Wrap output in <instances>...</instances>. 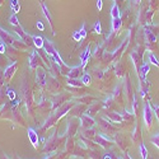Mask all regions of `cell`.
<instances>
[{"label": "cell", "mask_w": 159, "mask_h": 159, "mask_svg": "<svg viewBox=\"0 0 159 159\" xmlns=\"http://www.w3.org/2000/svg\"><path fill=\"white\" fill-rule=\"evenodd\" d=\"M74 106V103L73 102H69V103H65V104H62L61 107L57 110V113H54V115H51L48 118H47V121H46V124L41 127V130L42 131H46L47 129H50L52 125H55L60 118L65 115V113H68L70 110H71V107Z\"/></svg>", "instance_id": "cell-1"}, {"label": "cell", "mask_w": 159, "mask_h": 159, "mask_svg": "<svg viewBox=\"0 0 159 159\" xmlns=\"http://www.w3.org/2000/svg\"><path fill=\"white\" fill-rule=\"evenodd\" d=\"M68 138V136H59L57 135V132H54V134L51 135V138L47 140V143H45L43 145V148H42V153L47 154V153H54L59 149V147L61 145L62 141H65V139Z\"/></svg>", "instance_id": "cell-2"}, {"label": "cell", "mask_w": 159, "mask_h": 159, "mask_svg": "<svg viewBox=\"0 0 159 159\" xmlns=\"http://www.w3.org/2000/svg\"><path fill=\"white\" fill-rule=\"evenodd\" d=\"M22 98L23 102L25 104V108L28 110V112L32 115V107H33V97H32V90L30 88V85L23 82L22 84Z\"/></svg>", "instance_id": "cell-3"}, {"label": "cell", "mask_w": 159, "mask_h": 159, "mask_svg": "<svg viewBox=\"0 0 159 159\" xmlns=\"http://www.w3.org/2000/svg\"><path fill=\"white\" fill-rule=\"evenodd\" d=\"M39 66H45L43 59L41 57V55L38 54V51H33L32 55L30 56V68L36 70L37 68H39ZM45 68H46V66H45Z\"/></svg>", "instance_id": "cell-4"}, {"label": "cell", "mask_w": 159, "mask_h": 159, "mask_svg": "<svg viewBox=\"0 0 159 159\" xmlns=\"http://www.w3.org/2000/svg\"><path fill=\"white\" fill-rule=\"evenodd\" d=\"M14 30H16V33H17V34L20 37L22 41H24V42L27 43L28 46H33V39H32V36H31V34H28L27 32H25V31L22 28V25H20V24L16 25Z\"/></svg>", "instance_id": "cell-5"}, {"label": "cell", "mask_w": 159, "mask_h": 159, "mask_svg": "<svg viewBox=\"0 0 159 159\" xmlns=\"http://www.w3.org/2000/svg\"><path fill=\"white\" fill-rule=\"evenodd\" d=\"M94 140H96V144L99 145V147H102L103 149H108V148H111L112 145H113V140L112 139H110L108 136L101 135V134L96 135L94 136Z\"/></svg>", "instance_id": "cell-6"}, {"label": "cell", "mask_w": 159, "mask_h": 159, "mask_svg": "<svg viewBox=\"0 0 159 159\" xmlns=\"http://www.w3.org/2000/svg\"><path fill=\"white\" fill-rule=\"evenodd\" d=\"M113 141L118 145V148H120L124 153L127 150V148H129V145H130V143H129V140L126 139V136L125 135H122V134H116L115 135V139H113Z\"/></svg>", "instance_id": "cell-7"}, {"label": "cell", "mask_w": 159, "mask_h": 159, "mask_svg": "<svg viewBox=\"0 0 159 159\" xmlns=\"http://www.w3.org/2000/svg\"><path fill=\"white\" fill-rule=\"evenodd\" d=\"M36 82L39 87H45L47 85V73H46V69H42V68H37L36 69Z\"/></svg>", "instance_id": "cell-8"}, {"label": "cell", "mask_w": 159, "mask_h": 159, "mask_svg": "<svg viewBox=\"0 0 159 159\" xmlns=\"http://www.w3.org/2000/svg\"><path fill=\"white\" fill-rule=\"evenodd\" d=\"M79 121H78V117H74L70 120V122L68 124V127H66V136L68 138H73L75 135V132L78 131L79 127Z\"/></svg>", "instance_id": "cell-9"}, {"label": "cell", "mask_w": 159, "mask_h": 159, "mask_svg": "<svg viewBox=\"0 0 159 159\" xmlns=\"http://www.w3.org/2000/svg\"><path fill=\"white\" fill-rule=\"evenodd\" d=\"M17 68H18V62H17V61H14L13 64L8 65L7 68H5V70H4V79H5V83H8V82H10V80H11L13 75L16 74Z\"/></svg>", "instance_id": "cell-10"}, {"label": "cell", "mask_w": 159, "mask_h": 159, "mask_svg": "<svg viewBox=\"0 0 159 159\" xmlns=\"http://www.w3.org/2000/svg\"><path fill=\"white\" fill-rule=\"evenodd\" d=\"M98 122H99L101 130H102L103 132H106V134H117V129H116L112 124L107 122L106 120H103V118H99Z\"/></svg>", "instance_id": "cell-11"}, {"label": "cell", "mask_w": 159, "mask_h": 159, "mask_svg": "<svg viewBox=\"0 0 159 159\" xmlns=\"http://www.w3.org/2000/svg\"><path fill=\"white\" fill-rule=\"evenodd\" d=\"M0 38H2V41H3V43H4V45L11 46V45H13V42L16 41V38H17V37H14L13 34L8 33L5 30H3L2 27H0Z\"/></svg>", "instance_id": "cell-12"}, {"label": "cell", "mask_w": 159, "mask_h": 159, "mask_svg": "<svg viewBox=\"0 0 159 159\" xmlns=\"http://www.w3.org/2000/svg\"><path fill=\"white\" fill-rule=\"evenodd\" d=\"M68 98H69V94H59L57 97H55L51 102L52 103V111H55L56 108H60L62 104H65Z\"/></svg>", "instance_id": "cell-13"}, {"label": "cell", "mask_w": 159, "mask_h": 159, "mask_svg": "<svg viewBox=\"0 0 159 159\" xmlns=\"http://www.w3.org/2000/svg\"><path fill=\"white\" fill-rule=\"evenodd\" d=\"M94 124H96V121L92 116H88L87 113L80 116V125L83 129H90V127L94 126Z\"/></svg>", "instance_id": "cell-14"}, {"label": "cell", "mask_w": 159, "mask_h": 159, "mask_svg": "<svg viewBox=\"0 0 159 159\" xmlns=\"http://www.w3.org/2000/svg\"><path fill=\"white\" fill-rule=\"evenodd\" d=\"M27 134H28V139H30V141H31V144L33 145V147L37 149L38 148V134L37 132L32 129V127H28L27 129Z\"/></svg>", "instance_id": "cell-15"}, {"label": "cell", "mask_w": 159, "mask_h": 159, "mask_svg": "<svg viewBox=\"0 0 159 159\" xmlns=\"http://www.w3.org/2000/svg\"><path fill=\"white\" fill-rule=\"evenodd\" d=\"M144 120H145V124H147V127L150 129L153 117H152V108H150V106H148V104L145 106V108H144Z\"/></svg>", "instance_id": "cell-16"}, {"label": "cell", "mask_w": 159, "mask_h": 159, "mask_svg": "<svg viewBox=\"0 0 159 159\" xmlns=\"http://www.w3.org/2000/svg\"><path fill=\"white\" fill-rule=\"evenodd\" d=\"M101 107H103V102H102V103H94V104L89 106V107L85 110V113H87L88 116H92V117H93V116L99 111Z\"/></svg>", "instance_id": "cell-17"}, {"label": "cell", "mask_w": 159, "mask_h": 159, "mask_svg": "<svg viewBox=\"0 0 159 159\" xmlns=\"http://www.w3.org/2000/svg\"><path fill=\"white\" fill-rule=\"evenodd\" d=\"M82 70H83V66L82 65L74 66V68H70L69 73L66 74V75H68V78H71V79H78V75L82 73Z\"/></svg>", "instance_id": "cell-18"}, {"label": "cell", "mask_w": 159, "mask_h": 159, "mask_svg": "<svg viewBox=\"0 0 159 159\" xmlns=\"http://www.w3.org/2000/svg\"><path fill=\"white\" fill-rule=\"evenodd\" d=\"M32 39H33V46H36L38 50H42L43 48L45 38L39 37V36H32Z\"/></svg>", "instance_id": "cell-19"}, {"label": "cell", "mask_w": 159, "mask_h": 159, "mask_svg": "<svg viewBox=\"0 0 159 159\" xmlns=\"http://www.w3.org/2000/svg\"><path fill=\"white\" fill-rule=\"evenodd\" d=\"M47 84H48V89H50L51 92H55V90H57V89L60 88V84H59V82L56 80L55 76H52V78L50 79V82L47 80Z\"/></svg>", "instance_id": "cell-20"}, {"label": "cell", "mask_w": 159, "mask_h": 159, "mask_svg": "<svg viewBox=\"0 0 159 159\" xmlns=\"http://www.w3.org/2000/svg\"><path fill=\"white\" fill-rule=\"evenodd\" d=\"M39 4H41V7H42V10H43V13H45V17L47 18V20H48V23H50V25H51V28L54 30V24H52V17H51V14H50L48 9L46 8V5L43 4V0H39Z\"/></svg>", "instance_id": "cell-21"}, {"label": "cell", "mask_w": 159, "mask_h": 159, "mask_svg": "<svg viewBox=\"0 0 159 159\" xmlns=\"http://www.w3.org/2000/svg\"><path fill=\"white\" fill-rule=\"evenodd\" d=\"M11 46L14 48H17V50H27V47H28V45L25 43L24 41H22V39H19V38H16V41L13 42Z\"/></svg>", "instance_id": "cell-22"}, {"label": "cell", "mask_w": 159, "mask_h": 159, "mask_svg": "<svg viewBox=\"0 0 159 159\" xmlns=\"http://www.w3.org/2000/svg\"><path fill=\"white\" fill-rule=\"evenodd\" d=\"M65 147H66V153H68V154H73V152L75 149V143H74L73 138H68Z\"/></svg>", "instance_id": "cell-23"}, {"label": "cell", "mask_w": 159, "mask_h": 159, "mask_svg": "<svg viewBox=\"0 0 159 159\" xmlns=\"http://www.w3.org/2000/svg\"><path fill=\"white\" fill-rule=\"evenodd\" d=\"M106 117L110 118L112 122H121L122 121V116L118 115V113H115V112H108Z\"/></svg>", "instance_id": "cell-24"}, {"label": "cell", "mask_w": 159, "mask_h": 159, "mask_svg": "<svg viewBox=\"0 0 159 159\" xmlns=\"http://www.w3.org/2000/svg\"><path fill=\"white\" fill-rule=\"evenodd\" d=\"M89 55H90V47L88 46V47L85 48V51L82 54V56H80V59H82V66H83V68H85L87 61H88V59H89Z\"/></svg>", "instance_id": "cell-25"}, {"label": "cell", "mask_w": 159, "mask_h": 159, "mask_svg": "<svg viewBox=\"0 0 159 159\" xmlns=\"http://www.w3.org/2000/svg\"><path fill=\"white\" fill-rule=\"evenodd\" d=\"M66 155H68V153H65V152L64 153H51L45 159H65Z\"/></svg>", "instance_id": "cell-26"}, {"label": "cell", "mask_w": 159, "mask_h": 159, "mask_svg": "<svg viewBox=\"0 0 159 159\" xmlns=\"http://www.w3.org/2000/svg\"><path fill=\"white\" fill-rule=\"evenodd\" d=\"M121 24H122V22H121V19H120V17L115 18V19L112 20V32H117L118 30L121 28Z\"/></svg>", "instance_id": "cell-27"}, {"label": "cell", "mask_w": 159, "mask_h": 159, "mask_svg": "<svg viewBox=\"0 0 159 159\" xmlns=\"http://www.w3.org/2000/svg\"><path fill=\"white\" fill-rule=\"evenodd\" d=\"M82 136H83V138H87V139H92V138L96 136V132H94V130L92 129V127H90V129H84Z\"/></svg>", "instance_id": "cell-28"}, {"label": "cell", "mask_w": 159, "mask_h": 159, "mask_svg": "<svg viewBox=\"0 0 159 159\" xmlns=\"http://www.w3.org/2000/svg\"><path fill=\"white\" fill-rule=\"evenodd\" d=\"M116 75L117 76H124L125 75V66L120 61L117 62V66H116Z\"/></svg>", "instance_id": "cell-29"}, {"label": "cell", "mask_w": 159, "mask_h": 159, "mask_svg": "<svg viewBox=\"0 0 159 159\" xmlns=\"http://www.w3.org/2000/svg\"><path fill=\"white\" fill-rule=\"evenodd\" d=\"M139 153L141 155V159H148V150L143 143H140V145H139Z\"/></svg>", "instance_id": "cell-30"}, {"label": "cell", "mask_w": 159, "mask_h": 159, "mask_svg": "<svg viewBox=\"0 0 159 159\" xmlns=\"http://www.w3.org/2000/svg\"><path fill=\"white\" fill-rule=\"evenodd\" d=\"M68 84H69L70 87H75V88L83 87V85H84L80 80H78V79H71V78H68Z\"/></svg>", "instance_id": "cell-31"}, {"label": "cell", "mask_w": 159, "mask_h": 159, "mask_svg": "<svg viewBox=\"0 0 159 159\" xmlns=\"http://www.w3.org/2000/svg\"><path fill=\"white\" fill-rule=\"evenodd\" d=\"M82 111H85V106H83V104H79L78 107L74 110V111H71V115H74V116H78V117H80L82 115H83V112Z\"/></svg>", "instance_id": "cell-32"}, {"label": "cell", "mask_w": 159, "mask_h": 159, "mask_svg": "<svg viewBox=\"0 0 159 159\" xmlns=\"http://www.w3.org/2000/svg\"><path fill=\"white\" fill-rule=\"evenodd\" d=\"M111 17H112L113 19L120 17V10H118V5H117V4H113V7H112V10H111Z\"/></svg>", "instance_id": "cell-33"}, {"label": "cell", "mask_w": 159, "mask_h": 159, "mask_svg": "<svg viewBox=\"0 0 159 159\" xmlns=\"http://www.w3.org/2000/svg\"><path fill=\"white\" fill-rule=\"evenodd\" d=\"M96 98L94 97H92V96H83V97H79L78 101L79 102H82V103H90L92 101H94Z\"/></svg>", "instance_id": "cell-34"}, {"label": "cell", "mask_w": 159, "mask_h": 159, "mask_svg": "<svg viewBox=\"0 0 159 159\" xmlns=\"http://www.w3.org/2000/svg\"><path fill=\"white\" fill-rule=\"evenodd\" d=\"M145 33H147V38L149 39V41H150L152 43H154V42H155V36L152 33V31L147 28V30H145Z\"/></svg>", "instance_id": "cell-35"}, {"label": "cell", "mask_w": 159, "mask_h": 159, "mask_svg": "<svg viewBox=\"0 0 159 159\" xmlns=\"http://www.w3.org/2000/svg\"><path fill=\"white\" fill-rule=\"evenodd\" d=\"M80 82H82L84 85H89V84H90V76H89L88 74H83Z\"/></svg>", "instance_id": "cell-36"}, {"label": "cell", "mask_w": 159, "mask_h": 159, "mask_svg": "<svg viewBox=\"0 0 159 159\" xmlns=\"http://www.w3.org/2000/svg\"><path fill=\"white\" fill-rule=\"evenodd\" d=\"M132 139H134V141H138V139H140V127L136 126L135 131H134V135H132Z\"/></svg>", "instance_id": "cell-37"}, {"label": "cell", "mask_w": 159, "mask_h": 159, "mask_svg": "<svg viewBox=\"0 0 159 159\" xmlns=\"http://www.w3.org/2000/svg\"><path fill=\"white\" fill-rule=\"evenodd\" d=\"M152 143L155 145L157 148H159V132H158V134H155V135L152 138Z\"/></svg>", "instance_id": "cell-38"}, {"label": "cell", "mask_w": 159, "mask_h": 159, "mask_svg": "<svg viewBox=\"0 0 159 159\" xmlns=\"http://www.w3.org/2000/svg\"><path fill=\"white\" fill-rule=\"evenodd\" d=\"M4 83H5V79H4V71L0 69V89L4 87Z\"/></svg>", "instance_id": "cell-39"}, {"label": "cell", "mask_w": 159, "mask_h": 159, "mask_svg": "<svg viewBox=\"0 0 159 159\" xmlns=\"http://www.w3.org/2000/svg\"><path fill=\"white\" fill-rule=\"evenodd\" d=\"M149 60H150V62H152V64H154L155 66H159V62L157 61L155 56L153 55V52H150V54H149Z\"/></svg>", "instance_id": "cell-40"}, {"label": "cell", "mask_w": 159, "mask_h": 159, "mask_svg": "<svg viewBox=\"0 0 159 159\" xmlns=\"http://www.w3.org/2000/svg\"><path fill=\"white\" fill-rule=\"evenodd\" d=\"M93 31H94L96 33H102V31H101V23H99V22H97V23L94 24Z\"/></svg>", "instance_id": "cell-41"}, {"label": "cell", "mask_w": 159, "mask_h": 159, "mask_svg": "<svg viewBox=\"0 0 159 159\" xmlns=\"http://www.w3.org/2000/svg\"><path fill=\"white\" fill-rule=\"evenodd\" d=\"M154 112H155L158 120H159V106H154Z\"/></svg>", "instance_id": "cell-42"}, {"label": "cell", "mask_w": 159, "mask_h": 159, "mask_svg": "<svg viewBox=\"0 0 159 159\" xmlns=\"http://www.w3.org/2000/svg\"><path fill=\"white\" fill-rule=\"evenodd\" d=\"M69 159H84V158H83V157H78V155H74V154H73Z\"/></svg>", "instance_id": "cell-43"}, {"label": "cell", "mask_w": 159, "mask_h": 159, "mask_svg": "<svg viewBox=\"0 0 159 159\" xmlns=\"http://www.w3.org/2000/svg\"><path fill=\"white\" fill-rule=\"evenodd\" d=\"M122 159H132V158H131V157H130V155H129V154L125 152V153H124V157H122Z\"/></svg>", "instance_id": "cell-44"}, {"label": "cell", "mask_w": 159, "mask_h": 159, "mask_svg": "<svg viewBox=\"0 0 159 159\" xmlns=\"http://www.w3.org/2000/svg\"><path fill=\"white\" fill-rule=\"evenodd\" d=\"M37 25H38V28H39V30H43V25H42L41 23H37Z\"/></svg>", "instance_id": "cell-45"}, {"label": "cell", "mask_w": 159, "mask_h": 159, "mask_svg": "<svg viewBox=\"0 0 159 159\" xmlns=\"http://www.w3.org/2000/svg\"><path fill=\"white\" fill-rule=\"evenodd\" d=\"M102 8V2L101 0H98V9H101Z\"/></svg>", "instance_id": "cell-46"}, {"label": "cell", "mask_w": 159, "mask_h": 159, "mask_svg": "<svg viewBox=\"0 0 159 159\" xmlns=\"http://www.w3.org/2000/svg\"><path fill=\"white\" fill-rule=\"evenodd\" d=\"M13 159H20V158H19V157H17V155H16V157H14V158H13Z\"/></svg>", "instance_id": "cell-47"}, {"label": "cell", "mask_w": 159, "mask_h": 159, "mask_svg": "<svg viewBox=\"0 0 159 159\" xmlns=\"http://www.w3.org/2000/svg\"><path fill=\"white\" fill-rule=\"evenodd\" d=\"M3 2H4V0H0V5H2V4H3Z\"/></svg>", "instance_id": "cell-48"}]
</instances>
